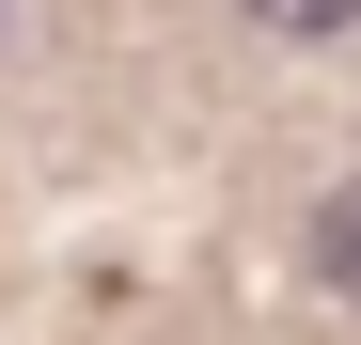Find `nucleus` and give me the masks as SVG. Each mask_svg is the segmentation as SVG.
<instances>
[{
    "label": "nucleus",
    "mask_w": 361,
    "mask_h": 345,
    "mask_svg": "<svg viewBox=\"0 0 361 345\" xmlns=\"http://www.w3.org/2000/svg\"><path fill=\"white\" fill-rule=\"evenodd\" d=\"M314 282H330V299H361V172L314 204Z\"/></svg>",
    "instance_id": "f257e3e1"
},
{
    "label": "nucleus",
    "mask_w": 361,
    "mask_h": 345,
    "mask_svg": "<svg viewBox=\"0 0 361 345\" xmlns=\"http://www.w3.org/2000/svg\"><path fill=\"white\" fill-rule=\"evenodd\" d=\"M235 16H267V32H345L361 0H235Z\"/></svg>",
    "instance_id": "f03ea898"
}]
</instances>
